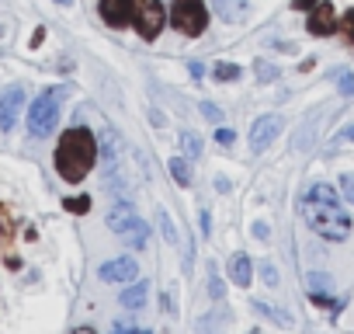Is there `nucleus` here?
<instances>
[{"label":"nucleus","instance_id":"nucleus-1","mask_svg":"<svg viewBox=\"0 0 354 334\" xmlns=\"http://www.w3.org/2000/svg\"><path fill=\"white\" fill-rule=\"evenodd\" d=\"M299 213H302V220L309 223V230H316V234L326 237V240H347V237H351V216L340 209L337 192H333L330 185H323V182L313 185V188L302 195Z\"/></svg>","mask_w":354,"mask_h":334},{"label":"nucleus","instance_id":"nucleus-2","mask_svg":"<svg viewBox=\"0 0 354 334\" xmlns=\"http://www.w3.org/2000/svg\"><path fill=\"white\" fill-rule=\"evenodd\" d=\"M94 157H97V139L91 129L84 125H73L63 132L59 146H56V171L63 182H84L87 171L94 167Z\"/></svg>","mask_w":354,"mask_h":334},{"label":"nucleus","instance_id":"nucleus-3","mask_svg":"<svg viewBox=\"0 0 354 334\" xmlns=\"http://www.w3.org/2000/svg\"><path fill=\"white\" fill-rule=\"evenodd\" d=\"M59 101H63V91L59 87H49V91H42L32 101V108H28V132L32 136L46 139L56 129V122H59Z\"/></svg>","mask_w":354,"mask_h":334},{"label":"nucleus","instance_id":"nucleus-4","mask_svg":"<svg viewBox=\"0 0 354 334\" xmlns=\"http://www.w3.org/2000/svg\"><path fill=\"white\" fill-rule=\"evenodd\" d=\"M170 21H174V28L181 32V35L195 39V35L205 32V25H209V11H205L202 0H174Z\"/></svg>","mask_w":354,"mask_h":334},{"label":"nucleus","instance_id":"nucleus-5","mask_svg":"<svg viewBox=\"0 0 354 334\" xmlns=\"http://www.w3.org/2000/svg\"><path fill=\"white\" fill-rule=\"evenodd\" d=\"M136 32L146 39V42H153L156 35H160V28H163V21H167V15H163V4L160 0H139L136 4Z\"/></svg>","mask_w":354,"mask_h":334},{"label":"nucleus","instance_id":"nucleus-6","mask_svg":"<svg viewBox=\"0 0 354 334\" xmlns=\"http://www.w3.org/2000/svg\"><path fill=\"white\" fill-rule=\"evenodd\" d=\"M281 125H285L281 115H264V118H257L254 129H250V150H254V153H264V150L271 146V139H278Z\"/></svg>","mask_w":354,"mask_h":334},{"label":"nucleus","instance_id":"nucleus-7","mask_svg":"<svg viewBox=\"0 0 354 334\" xmlns=\"http://www.w3.org/2000/svg\"><path fill=\"white\" fill-rule=\"evenodd\" d=\"M21 108H25V87L15 84V87L4 91V98H0V129L11 132L15 122H18V115H21Z\"/></svg>","mask_w":354,"mask_h":334},{"label":"nucleus","instance_id":"nucleus-8","mask_svg":"<svg viewBox=\"0 0 354 334\" xmlns=\"http://www.w3.org/2000/svg\"><path fill=\"white\" fill-rule=\"evenodd\" d=\"M136 4L139 0H101V18L111 28H125L136 18Z\"/></svg>","mask_w":354,"mask_h":334},{"label":"nucleus","instance_id":"nucleus-9","mask_svg":"<svg viewBox=\"0 0 354 334\" xmlns=\"http://www.w3.org/2000/svg\"><path fill=\"white\" fill-rule=\"evenodd\" d=\"M97 275L104 282H132L139 275V265H136V258H115V261H104L97 268Z\"/></svg>","mask_w":354,"mask_h":334},{"label":"nucleus","instance_id":"nucleus-10","mask_svg":"<svg viewBox=\"0 0 354 334\" xmlns=\"http://www.w3.org/2000/svg\"><path fill=\"white\" fill-rule=\"evenodd\" d=\"M306 28L313 32V35H333L337 32V11H333V4H316L313 8V15H309V21H306Z\"/></svg>","mask_w":354,"mask_h":334},{"label":"nucleus","instance_id":"nucleus-11","mask_svg":"<svg viewBox=\"0 0 354 334\" xmlns=\"http://www.w3.org/2000/svg\"><path fill=\"white\" fill-rule=\"evenodd\" d=\"M136 220H139V216H136V209H132L129 202H118V206L108 213V227H111V234H118V237H122Z\"/></svg>","mask_w":354,"mask_h":334},{"label":"nucleus","instance_id":"nucleus-12","mask_svg":"<svg viewBox=\"0 0 354 334\" xmlns=\"http://www.w3.org/2000/svg\"><path fill=\"white\" fill-rule=\"evenodd\" d=\"M212 8L223 21H243L247 18V0H212Z\"/></svg>","mask_w":354,"mask_h":334},{"label":"nucleus","instance_id":"nucleus-13","mask_svg":"<svg viewBox=\"0 0 354 334\" xmlns=\"http://www.w3.org/2000/svg\"><path fill=\"white\" fill-rule=\"evenodd\" d=\"M146 292H149L146 279H132V285L122 292V306L125 310H142L146 306Z\"/></svg>","mask_w":354,"mask_h":334},{"label":"nucleus","instance_id":"nucleus-14","mask_svg":"<svg viewBox=\"0 0 354 334\" xmlns=\"http://www.w3.org/2000/svg\"><path fill=\"white\" fill-rule=\"evenodd\" d=\"M250 275H254V265H250V258L247 254H233L230 258V279L236 282V285H250Z\"/></svg>","mask_w":354,"mask_h":334},{"label":"nucleus","instance_id":"nucleus-15","mask_svg":"<svg viewBox=\"0 0 354 334\" xmlns=\"http://www.w3.org/2000/svg\"><path fill=\"white\" fill-rule=\"evenodd\" d=\"M146 237H149V227H146L142 220H136V223L122 234V240H125L132 251H142V247H146Z\"/></svg>","mask_w":354,"mask_h":334},{"label":"nucleus","instance_id":"nucleus-16","mask_svg":"<svg viewBox=\"0 0 354 334\" xmlns=\"http://www.w3.org/2000/svg\"><path fill=\"white\" fill-rule=\"evenodd\" d=\"M167 167H170L174 182L181 185V188H188V185H192V167H188V157H174V160H170Z\"/></svg>","mask_w":354,"mask_h":334},{"label":"nucleus","instance_id":"nucleus-17","mask_svg":"<svg viewBox=\"0 0 354 334\" xmlns=\"http://www.w3.org/2000/svg\"><path fill=\"white\" fill-rule=\"evenodd\" d=\"M181 153H185L188 160H195V157L202 153V136H198V132H192V129H188V132H181Z\"/></svg>","mask_w":354,"mask_h":334},{"label":"nucleus","instance_id":"nucleus-18","mask_svg":"<svg viewBox=\"0 0 354 334\" xmlns=\"http://www.w3.org/2000/svg\"><path fill=\"white\" fill-rule=\"evenodd\" d=\"M254 306H257V313H261V317H271L274 324L292 327V317H288V313H281V310H274V306H268V303H254Z\"/></svg>","mask_w":354,"mask_h":334},{"label":"nucleus","instance_id":"nucleus-19","mask_svg":"<svg viewBox=\"0 0 354 334\" xmlns=\"http://www.w3.org/2000/svg\"><path fill=\"white\" fill-rule=\"evenodd\" d=\"M209 296H212V299H223V296H226V282H223V275L216 272V265L209 268Z\"/></svg>","mask_w":354,"mask_h":334},{"label":"nucleus","instance_id":"nucleus-20","mask_svg":"<svg viewBox=\"0 0 354 334\" xmlns=\"http://www.w3.org/2000/svg\"><path fill=\"white\" fill-rule=\"evenodd\" d=\"M257 77H261V84H271V80L281 77V70L274 63H268V60H257Z\"/></svg>","mask_w":354,"mask_h":334},{"label":"nucleus","instance_id":"nucleus-21","mask_svg":"<svg viewBox=\"0 0 354 334\" xmlns=\"http://www.w3.org/2000/svg\"><path fill=\"white\" fill-rule=\"evenodd\" d=\"M216 80H240V67H233V63H216Z\"/></svg>","mask_w":354,"mask_h":334},{"label":"nucleus","instance_id":"nucleus-22","mask_svg":"<svg viewBox=\"0 0 354 334\" xmlns=\"http://www.w3.org/2000/svg\"><path fill=\"white\" fill-rule=\"evenodd\" d=\"M340 192H344V199L354 206V171H347V175H340Z\"/></svg>","mask_w":354,"mask_h":334},{"label":"nucleus","instance_id":"nucleus-23","mask_svg":"<svg viewBox=\"0 0 354 334\" xmlns=\"http://www.w3.org/2000/svg\"><path fill=\"white\" fill-rule=\"evenodd\" d=\"M160 227H163V237H167L170 244H177V234H174V223H170V213H167V209H160Z\"/></svg>","mask_w":354,"mask_h":334},{"label":"nucleus","instance_id":"nucleus-24","mask_svg":"<svg viewBox=\"0 0 354 334\" xmlns=\"http://www.w3.org/2000/svg\"><path fill=\"white\" fill-rule=\"evenodd\" d=\"M63 206H66L70 213H87V209H91V199H66Z\"/></svg>","mask_w":354,"mask_h":334},{"label":"nucleus","instance_id":"nucleus-25","mask_svg":"<svg viewBox=\"0 0 354 334\" xmlns=\"http://www.w3.org/2000/svg\"><path fill=\"white\" fill-rule=\"evenodd\" d=\"M337 77H340V94H354V73H347V70H340Z\"/></svg>","mask_w":354,"mask_h":334},{"label":"nucleus","instance_id":"nucleus-26","mask_svg":"<svg viewBox=\"0 0 354 334\" xmlns=\"http://www.w3.org/2000/svg\"><path fill=\"white\" fill-rule=\"evenodd\" d=\"M340 28H344V39H347V42H354V11H347V15H344V25H340Z\"/></svg>","mask_w":354,"mask_h":334},{"label":"nucleus","instance_id":"nucleus-27","mask_svg":"<svg viewBox=\"0 0 354 334\" xmlns=\"http://www.w3.org/2000/svg\"><path fill=\"white\" fill-rule=\"evenodd\" d=\"M202 115H205L209 122H219V118H223V112H219L212 101H205V105H202Z\"/></svg>","mask_w":354,"mask_h":334},{"label":"nucleus","instance_id":"nucleus-28","mask_svg":"<svg viewBox=\"0 0 354 334\" xmlns=\"http://www.w3.org/2000/svg\"><path fill=\"white\" fill-rule=\"evenodd\" d=\"M261 279H264L268 285H274V282H278V268H274V265H261Z\"/></svg>","mask_w":354,"mask_h":334},{"label":"nucleus","instance_id":"nucleus-29","mask_svg":"<svg viewBox=\"0 0 354 334\" xmlns=\"http://www.w3.org/2000/svg\"><path fill=\"white\" fill-rule=\"evenodd\" d=\"M309 285L313 289H330V275H319L316 272V275H309Z\"/></svg>","mask_w":354,"mask_h":334},{"label":"nucleus","instance_id":"nucleus-30","mask_svg":"<svg viewBox=\"0 0 354 334\" xmlns=\"http://www.w3.org/2000/svg\"><path fill=\"white\" fill-rule=\"evenodd\" d=\"M216 139H219L223 146H230V143H236V132H233V129H219V132H216Z\"/></svg>","mask_w":354,"mask_h":334},{"label":"nucleus","instance_id":"nucleus-31","mask_svg":"<svg viewBox=\"0 0 354 334\" xmlns=\"http://www.w3.org/2000/svg\"><path fill=\"white\" fill-rule=\"evenodd\" d=\"M292 8H295V11H313L316 0H292Z\"/></svg>","mask_w":354,"mask_h":334},{"label":"nucleus","instance_id":"nucleus-32","mask_svg":"<svg viewBox=\"0 0 354 334\" xmlns=\"http://www.w3.org/2000/svg\"><path fill=\"white\" fill-rule=\"evenodd\" d=\"M340 139H351V143H354V125H347V129H340Z\"/></svg>","mask_w":354,"mask_h":334},{"label":"nucleus","instance_id":"nucleus-33","mask_svg":"<svg viewBox=\"0 0 354 334\" xmlns=\"http://www.w3.org/2000/svg\"><path fill=\"white\" fill-rule=\"evenodd\" d=\"M111 334H149V331H129V327H115Z\"/></svg>","mask_w":354,"mask_h":334},{"label":"nucleus","instance_id":"nucleus-34","mask_svg":"<svg viewBox=\"0 0 354 334\" xmlns=\"http://www.w3.org/2000/svg\"><path fill=\"white\" fill-rule=\"evenodd\" d=\"M73 334H94V331H91V327H80V331H73Z\"/></svg>","mask_w":354,"mask_h":334},{"label":"nucleus","instance_id":"nucleus-35","mask_svg":"<svg viewBox=\"0 0 354 334\" xmlns=\"http://www.w3.org/2000/svg\"><path fill=\"white\" fill-rule=\"evenodd\" d=\"M56 4H70V0H56Z\"/></svg>","mask_w":354,"mask_h":334}]
</instances>
